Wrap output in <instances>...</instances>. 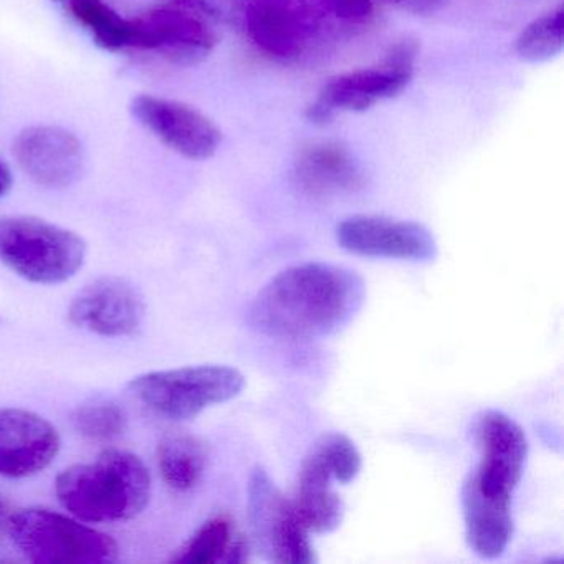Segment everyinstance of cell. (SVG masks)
I'll return each instance as SVG.
<instances>
[{
    "mask_svg": "<svg viewBox=\"0 0 564 564\" xmlns=\"http://www.w3.org/2000/svg\"><path fill=\"white\" fill-rule=\"evenodd\" d=\"M246 378L226 365H197L144 372L131 379V395L164 421H191L206 409L242 394Z\"/></svg>",
    "mask_w": 564,
    "mask_h": 564,
    "instance_id": "obj_4",
    "label": "cell"
},
{
    "mask_svg": "<svg viewBox=\"0 0 564 564\" xmlns=\"http://www.w3.org/2000/svg\"><path fill=\"white\" fill-rule=\"evenodd\" d=\"M365 181L358 160L332 141L308 144L293 164V183L310 199L328 200L358 193Z\"/></svg>",
    "mask_w": 564,
    "mask_h": 564,
    "instance_id": "obj_16",
    "label": "cell"
},
{
    "mask_svg": "<svg viewBox=\"0 0 564 564\" xmlns=\"http://www.w3.org/2000/svg\"><path fill=\"white\" fill-rule=\"evenodd\" d=\"M75 431L91 442H113L128 429V415L113 401H91L78 405L72 414Z\"/></svg>",
    "mask_w": 564,
    "mask_h": 564,
    "instance_id": "obj_23",
    "label": "cell"
},
{
    "mask_svg": "<svg viewBox=\"0 0 564 564\" xmlns=\"http://www.w3.org/2000/svg\"><path fill=\"white\" fill-rule=\"evenodd\" d=\"M70 14L98 47L108 52H127L128 19L105 0H55Z\"/></svg>",
    "mask_w": 564,
    "mask_h": 564,
    "instance_id": "obj_21",
    "label": "cell"
},
{
    "mask_svg": "<svg viewBox=\"0 0 564 564\" xmlns=\"http://www.w3.org/2000/svg\"><path fill=\"white\" fill-rule=\"evenodd\" d=\"M62 438L37 412L0 408V478H29L54 464Z\"/></svg>",
    "mask_w": 564,
    "mask_h": 564,
    "instance_id": "obj_14",
    "label": "cell"
},
{
    "mask_svg": "<svg viewBox=\"0 0 564 564\" xmlns=\"http://www.w3.org/2000/svg\"><path fill=\"white\" fill-rule=\"evenodd\" d=\"M219 44V24L206 0H161L128 19L127 52H148L171 64L193 65Z\"/></svg>",
    "mask_w": 564,
    "mask_h": 564,
    "instance_id": "obj_6",
    "label": "cell"
},
{
    "mask_svg": "<svg viewBox=\"0 0 564 564\" xmlns=\"http://www.w3.org/2000/svg\"><path fill=\"white\" fill-rule=\"evenodd\" d=\"M378 2V0H375ZM384 4L392 6L399 11L409 12L414 15H429L444 9L451 0H381Z\"/></svg>",
    "mask_w": 564,
    "mask_h": 564,
    "instance_id": "obj_25",
    "label": "cell"
},
{
    "mask_svg": "<svg viewBox=\"0 0 564 564\" xmlns=\"http://www.w3.org/2000/svg\"><path fill=\"white\" fill-rule=\"evenodd\" d=\"M336 240L346 252L369 259L431 262L437 242L427 227L384 216H352L336 227Z\"/></svg>",
    "mask_w": 564,
    "mask_h": 564,
    "instance_id": "obj_12",
    "label": "cell"
},
{
    "mask_svg": "<svg viewBox=\"0 0 564 564\" xmlns=\"http://www.w3.org/2000/svg\"><path fill=\"white\" fill-rule=\"evenodd\" d=\"M564 45V12L557 8L551 14L531 22L517 41L521 61L541 64L561 54Z\"/></svg>",
    "mask_w": 564,
    "mask_h": 564,
    "instance_id": "obj_22",
    "label": "cell"
},
{
    "mask_svg": "<svg viewBox=\"0 0 564 564\" xmlns=\"http://www.w3.org/2000/svg\"><path fill=\"white\" fill-rule=\"evenodd\" d=\"M8 534L32 563L111 564L120 557V547L110 534L47 508L15 511Z\"/></svg>",
    "mask_w": 564,
    "mask_h": 564,
    "instance_id": "obj_7",
    "label": "cell"
},
{
    "mask_svg": "<svg viewBox=\"0 0 564 564\" xmlns=\"http://www.w3.org/2000/svg\"><path fill=\"white\" fill-rule=\"evenodd\" d=\"M310 451L318 455L319 460L326 465L335 481H339V484H349L361 471V454L348 435L328 432V434H323Z\"/></svg>",
    "mask_w": 564,
    "mask_h": 564,
    "instance_id": "obj_24",
    "label": "cell"
},
{
    "mask_svg": "<svg viewBox=\"0 0 564 564\" xmlns=\"http://www.w3.org/2000/svg\"><path fill=\"white\" fill-rule=\"evenodd\" d=\"M332 471L318 455L306 454L300 467L299 481L292 503L310 533H332L341 527L345 501L333 488Z\"/></svg>",
    "mask_w": 564,
    "mask_h": 564,
    "instance_id": "obj_17",
    "label": "cell"
},
{
    "mask_svg": "<svg viewBox=\"0 0 564 564\" xmlns=\"http://www.w3.org/2000/svg\"><path fill=\"white\" fill-rule=\"evenodd\" d=\"M247 494L250 528L263 556L280 564L316 563L312 533L300 520L292 498L282 494L265 468H253Z\"/></svg>",
    "mask_w": 564,
    "mask_h": 564,
    "instance_id": "obj_9",
    "label": "cell"
},
{
    "mask_svg": "<svg viewBox=\"0 0 564 564\" xmlns=\"http://www.w3.org/2000/svg\"><path fill=\"white\" fill-rule=\"evenodd\" d=\"M12 511L9 510L8 503L0 498V538L8 534L9 521H11Z\"/></svg>",
    "mask_w": 564,
    "mask_h": 564,
    "instance_id": "obj_27",
    "label": "cell"
},
{
    "mask_svg": "<svg viewBox=\"0 0 564 564\" xmlns=\"http://www.w3.org/2000/svg\"><path fill=\"white\" fill-rule=\"evenodd\" d=\"M207 445L186 431H173L158 445V467L171 490L186 494L199 485L207 467Z\"/></svg>",
    "mask_w": 564,
    "mask_h": 564,
    "instance_id": "obj_20",
    "label": "cell"
},
{
    "mask_svg": "<svg viewBox=\"0 0 564 564\" xmlns=\"http://www.w3.org/2000/svg\"><path fill=\"white\" fill-rule=\"evenodd\" d=\"M375 6V0H236V12L243 35L263 57L306 67L358 37Z\"/></svg>",
    "mask_w": 564,
    "mask_h": 564,
    "instance_id": "obj_2",
    "label": "cell"
},
{
    "mask_svg": "<svg viewBox=\"0 0 564 564\" xmlns=\"http://www.w3.org/2000/svg\"><path fill=\"white\" fill-rule=\"evenodd\" d=\"M480 464L467 478L485 497L511 500L523 477L528 438L518 422L500 411H485L475 421Z\"/></svg>",
    "mask_w": 564,
    "mask_h": 564,
    "instance_id": "obj_10",
    "label": "cell"
},
{
    "mask_svg": "<svg viewBox=\"0 0 564 564\" xmlns=\"http://www.w3.org/2000/svg\"><path fill=\"white\" fill-rule=\"evenodd\" d=\"M417 45L405 41L395 45L381 65L359 68L332 78L310 105L306 117L325 124L336 115L358 113L401 94L414 75Z\"/></svg>",
    "mask_w": 564,
    "mask_h": 564,
    "instance_id": "obj_8",
    "label": "cell"
},
{
    "mask_svg": "<svg viewBox=\"0 0 564 564\" xmlns=\"http://www.w3.org/2000/svg\"><path fill=\"white\" fill-rule=\"evenodd\" d=\"M14 156L21 170L47 189L74 186L85 170L84 147L64 128H28L14 141Z\"/></svg>",
    "mask_w": 564,
    "mask_h": 564,
    "instance_id": "obj_15",
    "label": "cell"
},
{
    "mask_svg": "<svg viewBox=\"0 0 564 564\" xmlns=\"http://www.w3.org/2000/svg\"><path fill=\"white\" fill-rule=\"evenodd\" d=\"M365 300V280L352 270L303 263L283 270L257 293L250 322L269 338L315 341L341 332Z\"/></svg>",
    "mask_w": 564,
    "mask_h": 564,
    "instance_id": "obj_1",
    "label": "cell"
},
{
    "mask_svg": "<svg viewBox=\"0 0 564 564\" xmlns=\"http://www.w3.org/2000/svg\"><path fill=\"white\" fill-rule=\"evenodd\" d=\"M150 468L133 452L110 448L94 462L65 468L55 495L72 517L85 523H120L143 513L151 500Z\"/></svg>",
    "mask_w": 564,
    "mask_h": 564,
    "instance_id": "obj_3",
    "label": "cell"
},
{
    "mask_svg": "<svg viewBox=\"0 0 564 564\" xmlns=\"http://www.w3.org/2000/svg\"><path fill=\"white\" fill-rule=\"evenodd\" d=\"M131 113L161 143L187 160H209L223 143L216 123L181 101L140 95L131 101Z\"/></svg>",
    "mask_w": 564,
    "mask_h": 564,
    "instance_id": "obj_13",
    "label": "cell"
},
{
    "mask_svg": "<svg viewBox=\"0 0 564 564\" xmlns=\"http://www.w3.org/2000/svg\"><path fill=\"white\" fill-rule=\"evenodd\" d=\"M12 186V173L9 170L8 164L0 160V197L8 194V191Z\"/></svg>",
    "mask_w": 564,
    "mask_h": 564,
    "instance_id": "obj_26",
    "label": "cell"
},
{
    "mask_svg": "<svg viewBox=\"0 0 564 564\" xmlns=\"http://www.w3.org/2000/svg\"><path fill=\"white\" fill-rule=\"evenodd\" d=\"M462 507L471 551L485 560L500 557L513 538L511 500L485 497L467 480L462 488Z\"/></svg>",
    "mask_w": 564,
    "mask_h": 564,
    "instance_id": "obj_18",
    "label": "cell"
},
{
    "mask_svg": "<svg viewBox=\"0 0 564 564\" xmlns=\"http://www.w3.org/2000/svg\"><path fill=\"white\" fill-rule=\"evenodd\" d=\"M87 260L78 234L29 216L0 219V262L37 285H58L77 275Z\"/></svg>",
    "mask_w": 564,
    "mask_h": 564,
    "instance_id": "obj_5",
    "label": "cell"
},
{
    "mask_svg": "<svg viewBox=\"0 0 564 564\" xmlns=\"http://www.w3.org/2000/svg\"><path fill=\"white\" fill-rule=\"evenodd\" d=\"M250 544L229 514H216L173 554L176 564H240L249 561Z\"/></svg>",
    "mask_w": 564,
    "mask_h": 564,
    "instance_id": "obj_19",
    "label": "cell"
},
{
    "mask_svg": "<svg viewBox=\"0 0 564 564\" xmlns=\"http://www.w3.org/2000/svg\"><path fill=\"white\" fill-rule=\"evenodd\" d=\"M147 316L141 290L123 276H101L72 300L68 318L77 328L104 338L134 335Z\"/></svg>",
    "mask_w": 564,
    "mask_h": 564,
    "instance_id": "obj_11",
    "label": "cell"
}]
</instances>
